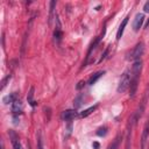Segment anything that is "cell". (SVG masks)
<instances>
[{
  "label": "cell",
  "mask_w": 149,
  "mask_h": 149,
  "mask_svg": "<svg viewBox=\"0 0 149 149\" xmlns=\"http://www.w3.org/2000/svg\"><path fill=\"white\" fill-rule=\"evenodd\" d=\"M142 71V61H135L132 65V71H130V85H129V97L134 98L137 91L139 86V80H140V74Z\"/></svg>",
  "instance_id": "cell-1"
},
{
  "label": "cell",
  "mask_w": 149,
  "mask_h": 149,
  "mask_svg": "<svg viewBox=\"0 0 149 149\" xmlns=\"http://www.w3.org/2000/svg\"><path fill=\"white\" fill-rule=\"evenodd\" d=\"M129 85H130V73H129L128 70H126V71L121 74L120 81H119V84H118V87H116L118 93H123V92H126V91L129 88Z\"/></svg>",
  "instance_id": "cell-2"
},
{
  "label": "cell",
  "mask_w": 149,
  "mask_h": 149,
  "mask_svg": "<svg viewBox=\"0 0 149 149\" xmlns=\"http://www.w3.org/2000/svg\"><path fill=\"white\" fill-rule=\"evenodd\" d=\"M144 54V44H143V42H139L134 48H133V50L129 52V55H128V59L129 61H140L141 59V56Z\"/></svg>",
  "instance_id": "cell-3"
},
{
  "label": "cell",
  "mask_w": 149,
  "mask_h": 149,
  "mask_svg": "<svg viewBox=\"0 0 149 149\" xmlns=\"http://www.w3.org/2000/svg\"><path fill=\"white\" fill-rule=\"evenodd\" d=\"M148 91L146 92V94H144V97H143V99L141 100V102H140V106L137 107V109L134 112V114H133V116H132V121H133V123H136L139 120H140V118L142 116V114H143V111H144V108H146V105H147V100H148Z\"/></svg>",
  "instance_id": "cell-4"
},
{
  "label": "cell",
  "mask_w": 149,
  "mask_h": 149,
  "mask_svg": "<svg viewBox=\"0 0 149 149\" xmlns=\"http://www.w3.org/2000/svg\"><path fill=\"white\" fill-rule=\"evenodd\" d=\"M102 36L104 35H101V36H98L92 43H91V45H90V48H88V51H87V55H86V59H85V62L83 63V66H86L87 64H88V59H90V57H91V54H92V51L97 48V45L100 43V41L102 40Z\"/></svg>",
  "instance_id": "cell-5"
},
{
  "label": "cell",
  "mask_w": 149,
  "mask_h": 149,
  "mask_svg": "<svg viewBox=\"0 0 149 149\" xmlns=\"http://www.w3.org/2000/svg\"><path fill=\"white\" fill-rule=\"evenodd\" d=\"M149 140V120H147L144 127H143V132H142V136H141V149H146V144L147 141Z\"/></svg>",
  "instance_id": "cell-6"
},
{
  "label": "cell",
  "mask_w": 149,
  "mask_h": 149,
  "mask_svg": "<svg viewBox=\"0 0 149 149\" xmlns=\"http://www.w3.org/2000/svg\"><path fill=\"white\" fill-rule=\"evenodd\" d=\"M10 108H12V114L14 116V119H16L21 113H22V104L19 99H16L12 105H10Z\"/></svg>",
  "instance_id": "cell-7"
},
{
  "label": "cell",
  "mask_w": 149,
  "mask_h": 149,
  "mask_svg": "<svg viewBox=\"0 0 149 149\" xmlns=\"http://www.w3.org/2000/svg\"><path fill=\"white\" fill-rule=\"evenodd\" d=\"M143 21H144V15H143L142 13H137V14L135 15L134 21H133V29H134L135 31L140 30V28H141L142 24H143Z\"/></svg>",
  "instance_id": "cell-8"
},
{
  "label": "cell",
  "mask_w": 149,
  "mask_h": 149,
  "mask_svg": "<svg viewBox=\"0 0 149 149\" xmlns=\"http://www.w3.org/2000/svg\"><path fill=\"white\" fill-rule=\"evenodd\" d=\"M78 116V113L74 111V109H66V111H63L62 112V115L61 118L65 121H72L73 119H76Z\"/></svg>",
  "instance_id": "cell-9"
},
{
  "label": "cell",
  "mask_w": 149,
  "mask_h": 149,
  "mask_svg": "<svg viewBox=\"0 0 149 149\" xmlns=\"http://www.w3.org/2000/svg\"><path fill=\"white\" fill-rule=\"evenodd\" d=\"M8 134H9V137H10V141H12V144H13V148L14 149H23L22 146H21V143H20L19 136L16 135V133L14 130H9Z\"/></svg>",
  "instance_id": "cell-10"
},
{
  "label": "cell",
  "mask_w": 149,
  "mask_h": 149,
  "mask_svg": "<svg viewBox=\"0 0 149 149\" xmlns=\"http://www.w3.org/2000/svg\"><path fill=\"white\" fill-rule=\"evenodd\" d=\"M105 74V71L102 70V71H97V72H94L90 78H88V81H87V84L88 85H93V84H95L102 76Z\"/></svg>",
  "instance_id": "cell-11"
},
{
  "label": "cell",
  "mask_w": 149,
  "mask_h": 149,
  "mask_svg": "<svg viewBox=\"0 0 149 149\" xmlns=\"http://www.w3.org/2000/svg\"><path fill=\"white\" fill-rule=\"evenodd\" d=\"M128 16H126L123 20H122V22H121V24L119 26V29H118V31H116V41H119L121 37H122V35H123V30H125V28H126V26H127V23H128Z\"/></svg>",
  "instance_id": "cell-12"
},
{
  "label": "cell",
  "mask_w": 149,
  "mask_h": 149,
  "mask_svg": "<svg viewBox=\"0 0 149 149\" xmlns=\"http://www.w3.org/2000/svg\"><path fill=\"white\" fill-rule=\"evenodd\" d=\"M16 99H19V98H17V94H16V93H10V94H8V95H6V97L3 98V102L12 105Z\"/></svg>",
  "instance_id": "cell-13"
},
{
  "label": "cell",
  "mask_w": 149,
  "mask_h": 149,
  "mask_svg": "<svg viewBox=\"0 0 149 149\" xmlns=\"http://www.w3.org/2000/svg\"><path fill=\"white\" fill-rule=\"evenodd\" d=\"M27 100H28V102H29V105L31 107H35L36 102L34 100V87H30V90L28 92V95H27Z\"/></svg>",
  "instance_id": "cell-14"
},
{
  "label": "cell",
  "mask_w": 149,
  "mask_h": 149,
  "mask_svg": "<svg viewBox=\"0 0 149 149\" xmlns=\"http://www.w3.org/2000/svg\"><path fill=\"white\" fill-rule=\"evenodd\" d=\"M97 107H98V105H94V106H91V107H88V108H86V109H84L79 115H80V118H86V116H88L92 112H94L95 109H97Z\"/></svg>",
  "instance_id": "cell-15"
},
{
  "label": "cell",
  "mask_w": 149,
  "mask_h": 149,
  "mask_svg": "<svg viewBox=\"0 0 149 149\" xmlns=\"http://www.w3.org/2000/svg\"><path fill=\"white\" fill-rule=\"evenodd\" d=\"M83 99H84L83 94H78V95L74 98V101H73V106H74V108H79V107L81 106V104H83Z\"/></svg>",
  "instance_id": "cell-16"
},
{
  "label": "cell",
  "mask_w": 149,
  "mask_h": 149,
  "mask_svg": "<svg viewBox=\"0 0 149 149\" xmlns=\"http://www.w3.org/2000/svg\"><path fill=\"white\" fill-rule=\"evenodd\" d=\"M56 6V1H50V14H49V24H51L52 19H55L56 15H54V9Z\"/></svg>",
  "instance_id": "cell-17"
},
{
  "label": "cell",
  "mask_w": 149,
  "mask_h": 149,
  "mask_svg": "<svg viewBox=\"0 0 149 149\" xmlns=\"http://www.w3.org/2000/svg\"><path fill=\"white\" fill-rule=\"evenodd\" d=\"M10 78H12V74H7L2 80H1V87H0V90L2 91L5 87H6V85H7V83L10 80Z\"/></svg>",
  "instance_id": "cell-18"
},
{
  "label": "cell",
  "mask_w": 149,
  "mask_h": 149,
  "mask_svg": "<svg viewBox=\"0 0 149 149\" xmlns=\"http://www.w3.org/2000/svg\"><path fill=\"white\" fill-rule=\"evenodd\" d=\"M107 127L106 126H102V127H100L98 130H97V135L98 136H105L106 134H107Z\"/></svg>",
  "instance_id": "cell-19"
},
{
  "label": "cell",
  "mask_w": 149,
  "mask_h": 149,
  "mask_svg": "<svg viewBox=\"0 0 149 149\" xmlns=\"http://www.w3.org/2000/svg\"><path fill=\"white\" fill-rule=\"evenodd\" d=\"M37 149H44L43 147V140H42V135L41 132L37 133Z\"/></svg>",
  "instance_id": "cell-20"
},
{
  "label": "cell",
  "mask_w": 149,
  "mask_h": 149,
  "mask_svg": "<svg viewBox=\"0 0 149 149\" xmlns=\"http://www.w3.org/2000/svg\"><path fill=\"white\" fill-rule=\"evenodd\" d=\"M108 52H109V47H107V48L105 49V51L102 52V55H101V57L99 58L98 63H101L102 61H105V59H106V57H107V55H108Z\"/></svg>",
  "instance_id": "cell-21"
},
{
  "label": "cell",
  "mask_w": 149,
  "mask_h": 149,
  "mask_svg": "<svg viewBox=\"0 0 149 149\" xmlns=\"http://www.w3.org/2000/svg\"><path fill=\"white\" fill-rule=\"evenodd\" d=\"M130 129H128L127 137H126V149H130Z\"/></svg>",
  "instance_id": "cell-22"
},
{
  "label": "cell",
  "mask_w": 149,
  "mask_h": 149,
  "mask_svg": "<svg viewBox=\"0 0 149 149\" xmlns=\"http://www.w3.org/2000/svg\"><path fill=\"white\" fill-rule=\"evenodd\" d=\"M119 142H120V136H118L115 139V141L112 143V146L109 147V149H118L119 148Z\"/></svg>",
  "instance_id": "cell-23"
},
{
  "label": "cell",
  "mask_w": 149,
  "mask_h": 149,
  "mask_svg": "<svg viewBox=\"0 0 149 149\" xmlns=\"http://www.w3.org/2000/svg\"><path fill=\"white\" fill-rule=\"evenodd\" d=\"M85 84H86V83H85L84 80H80V81H79V83L77 84V86H76V88H77V90H80V88H83V87L85 86Z\"/></svg>",
  "instance_id": "cell-24"
},
{
  "label": "cell",
  "mask_w": 149,
  "mask_h": 149,
  "mask_svg": "<svg viewBox=\"0 0 149 149\" xmlns=\"http://www.w3.org/2000/svg\"><path fill=\"white\" fill-rule=\"evenodd\" d=\"M143 10H144L146 13H149V1H147V2L144 3V6H143Z\"/></svg>",
  "instance_id": "cell-25"
},
{
  "label": "cell",
  "mask_w": 149,
  "mask_h": 149,
  "mask_svg": "<svg viewBox=\"0 0 149 149\" xmlns=\"http://www.w3.org/2000/svg\"><path fill=\"white\" fill-rule=\"evenodd\" d=\"M93 148L98 149V148H99V143H98V142H94V143H93Z\"/></svg>",
  "instance_id": "cell-26"
},
{
  "label": "cell",
  "mask_w": 149,
  "mask_h": 149,
  "mask_svg": "<svg viewBox=\"0 0 149 149\" xmlns=\"http://www.w3.org/2000/svg\"><path fill=\"white\" fill-rule=\"evenodd\" d=\"M144 27H146V28H148V27H149V19L147 20V22H146V26H144Z\"/></svg>",
  "instance_id": "cell-27"
},
{
  "label": "cell",
  "mask_w": 149,
  "mask_h": 149,
  "mask_svg": "<svg viewBox=\"0 0 149 149\" xmlns=\"http://www.w3.org/2000/svg\"><path fill=\"white\" fill-rule=\"evenodd\" d=\"M1 149H3V147H1Z\"/></svg>",
  "instance_id": "cell-28"
},
{
  "label": "cell",
  "mask_w": 149,
  "mask_h": 149,
  "mask_svg": "<svg viewBox=\"0 0 149 149\" xmlns=\"http://www.w3.org/2000/svg\"><path fill=\"white\" fill-rule=\"evenodd\" d=\"M148 149H149V147H148Z\"/></svg>",
  "instance_id": "cell-29"
}]
</instances>
